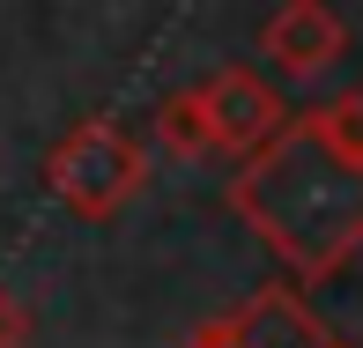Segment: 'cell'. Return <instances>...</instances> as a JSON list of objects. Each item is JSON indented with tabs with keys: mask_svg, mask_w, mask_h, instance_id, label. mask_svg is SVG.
<instances>
[{
	"mask_svg": "<svg viewBox=\"0 0 363 348\" xmlns=\"http://www.w3.org/2000/svg\"><path fill=\"white\" fill-rule=\"evenodd\" d=\"M230 215L289 267V281H334L363 252V163L289 111L282 134L238 163Z\"/></svg>",
	"mask_w": 363,
	"mask_h": 348,
	"instance_id": "1",
	"label": "cell"
},
{
	"mask_svg": "<svg viewBox=\"0 0 363 348\" xmlns=\"http://www.w3.org/2000/svg\"><path fill=\"white\" fill-rule=\"evenodd\" d=\"M45 186H52V201L67 215H82V223H111V215L148 186V156H141V141L126 134L119 119H82L74 134L52 141Z\"/></svg>",
	"mask_w": 363,
	"mask_h": 348,
	"instance_id": "2",
	"label": "cell"
},
{
	"mask_svg": "<svg viewBox=\"0 0 363 348\" xmlns=\"http://www.w3.org/2000/svg\"><path fill=\"white\" fill-rule=\"evenodd\" d=\"M186 348H349V341L296 296V281H259L252 296H238L208 326H193Z\"/></svg>",
	"mask_w": 363,
	"mask_h": 348,
	"instance_id": "3",
	"label": "cell"
},
{
	"mask_svg": "<svg viewBox=\"0 0 363 348\" xmlns=\"http://www.w3.org/2000/svg\"><path fill=\"white\" fill-rule=\"evenodd\" d=\"M193 96H201L208 156H230V163H245L259 141L282 134V119H289L282 89L267 74H252V67H216L208 82H193Z\"/></svg>",
	"mask_w": 363,
	"mask_h": 348,
	"instance_id": "4",
	"label": "cell"
},
{
	"mask_svg": "<svg viewBox=\"0 0 363 348\" xmlns=\"http://www.w3.org/2000/svg\"><path fill=\"white\" fill-rule=\"evenodd\" d=\"M259 52L274 60L282 82H311L349 52V23H341L334 0H282L267 15V30H259Z\"/></svg>",
	"mask_w": 363,
	"mask_h": 348,
	"instance_id": "5",
	"label": "cell"
},
{
	"mask_svg": "<svg viewBox=\"0 0 363 348\" xmlns=\"http://www.w3.org/2000/svg\"><path fill=\"white\" fill-rule=\"evenodd\" d=\"M296 119L311 126L326 148H341V156L363 163V89H341V96H319V104H304Z\"/></svg>",
	"mask_w": 363,
	"mask_h": 348,
	"instance_id": "6",
	"label": "cell"
},
{
	"mask_svg": "<svg viewBox=\"0 0 363 348\" xmlns=\"http://www.w3.org/2000/svg\"><path fill=\"white\" fill-rule=\"evenodd\" d=\"M156 141L171 148L178 163L208 156V126H201V96H193V89H171V96L156 104Z\"/></svg>",
	"mask_w": 363,
	"mask_h": 348,
	"instance_id": "7",
	"label": "cell"
},
{
	"mask_svg": "<svg viewBox=\"0 0 363 348\" xmlns=\"http://www.w3.org/2000/svg\"><path fill=\"white\" fill-rule=\"evenodd\" d=\"M38 341V319H30V304L15 289H0V348H30Z\"/></svg>",
	"mask_w": 363,
	"mask_h": 348,
	"instance_id": "8",
	"label": "cell"
}]
</instances>
